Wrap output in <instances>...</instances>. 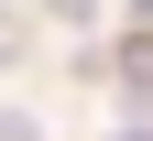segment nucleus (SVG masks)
<instances>
[{"label":"nucleus","mask_w":153,"mask_h":141,"mask_svg":"<svg viewBox=\"0 0 153 141\" xmlns=\"http://www.w3.org/2000/svg\"><path fill=\"white\" fill-rule=\"evenodd\" d=\"M120 76H131V87H153V33H142V44H120Z\"/></svg>","instance_id":"obj_1"},{"label":"nucleus","mask_w":153,"mask_h":141,"mask_svg":"<svg viewBox=\"0 0 153 141\" xmlns=\"http://www.w3.org/2000/svg\"><path fill=\"white\" fill-rule=\"evenodd\" d=\"M55 22H99V0H55Z\"/></svg>","instance_id":"obj_2"},{"label":"nucleus","mask_w":153,"mask_h":141,"mask_svg":"<svg viewBox=\"0 0 153 141\" xmlns=\"http://www.w3.org/2000/svg\"><path fill=\"white\" fill-rule=\"evenodd\" d=\"M0 141H33V119H0Z\"/></svg>","instance_id":"obj_3"}]
</instances>
